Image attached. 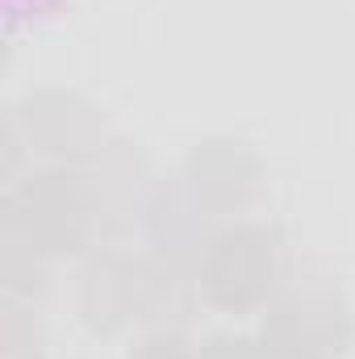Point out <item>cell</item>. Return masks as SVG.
Masks as SVG:
<instances>
[{
    "label": "cell",
    "mask_w": 355,
    "mask_h": 359,
    "mask_svg": "<svg viewBox=\"0 0 355 359\" xmlns=\"http://www.w3.org/2000/svg\"><path fill=\"white\" fill-rule=\"evenodd\" d=\"M59 0H4V25L17 29L21 21H38L42 13H51Z\"/></svg>",
    "instance_id": "6da1fadb"
}]
</instances>
